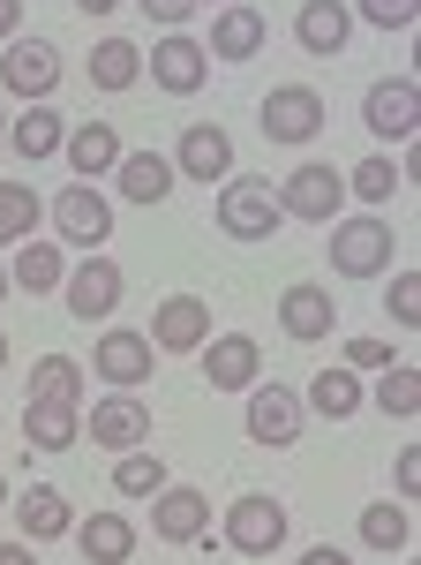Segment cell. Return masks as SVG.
<instances>
[{"instance_id": "cell-20", "label": "cell", "mask_w": 421, "mask_h": 565, "mask_svg": "<svg viewBox=\"0 0 421 565\" xmlns=\"http://www.w3.org/2000/svg\"><path fill=\"white\" fill-rule=\"evenodd\" d=\"M263 39H271V23L256 15V8H241V0H226L218 15H210V61H256L263 53Z\"/></svg>"}, {"instance_id": "cell-43", "label": "cell", "mask_w": 421, "mask_h": 565, "mask_svg": "<svg viewBox=\"0 0 421 565\" xmlns=\"http://www.w3.org/2000/svg\"><path fill=\"white\" fill-rule=\"evenodd\" d=\"M0 565H39V551L31 543H0Z\"/></svg>"}, {"instance_id": "cell-13", "label": "cell", "mask_w": 421, "mask_h": 565, "mask_svg": "<svg viewBox=\"0 0 421 565\" xmlns=\"http://www.w3.org/2000/svg\"><path fill=\"white\" fill-rule=\"evenodd\" d=\"M159 354H196L210 340V302L204 295H166V302L151 309V332H143Z\"/></svg>"}, {"instance_id": "cell-24", "label": "cell", "mask_w": 421, "mask_h": 565, "mask_svg": "<svg viewBox=\"0 0 421 565\" xmlns=\"http://www.w3.org/2000/svg\"><path fill=\"white\" fill-rule=\"evenodd\" d=\"M76 543H84L90 565H128L136 558V521L128 513H90V521H76Z\"/></svg>"}, {"instance_id": "cell-6", "label": "cell", "mask_w": 421, "mask_h": 565, "mask_svg": "<svg viewBox=\"0 0 421 565\" xmlns=\"http://www.w3.org/2000/svg\"><path fill=\"white\" fill-rule=\"evenodd\" d=\"M226 551H241V558H271L279 543H287V505L279 498H263V490H249V498H234L226 505Z\"/></svg>"}, {"instance_id": "cell-10", "label": "cell", "mask_w": 421, "mask_h": 565, "mask_svg": "<svg viewBox=\"0 0 421 565\" xmlns=\"http://www.w3.org/2000/svg\"><path fill=\"white\" fill-rule=\"evenodd\" d=\"M361 121H369V136H377V143H414V129H421V90H414V76H384V84H369Z\"/></svg>"}, {"instance_id": "cell-42", "label": "cell", "mask_w": 421, "mask_h": 565, "mask_svg": "<svg viewBox=\"0 0 421 565\" xmlns=\"http://www.w3.org/2000/svg\"><path fill=\"white\" fill-rule=\"evenodd\" d=\"M15 23H23V0H0V45L15 39Z\"/></svg>"}, {"instance_id": "cell-46", "label": "cell", "mask_w": 421, "mask_h": 565, "mask_svg": "<svg viewBox=\"0 0 421 565\" xmlns=\"http://www.w3.org/2000/svg\"><path fill=\"white\" fill-rule=\"evenodd\" d=\"M0 370H8V332H0Z\"/></svg>"}, {"instance_id": "cell-22", "label": "cell", "mask_w": 421, "mask_h": 565, "mask_svg": "<svg viewBox=\"0 0 421 565\" xmlns=\"http://www.w3.org/2000/svg\"><path fill=\"white\" fill-rule=\"evenodd\" d=\"M361 399H369V385L338 362V370H316V377H309V399H301V407H309V415H324V423H354V415H361Z\"/></svg>"}, {"instance_id": "cell-4", "label": "cell", "mask_w": 421, "mask_h": 565, "mask_svg": "<svg viewBox=\"0 0 421 565\" xmlns=\"http://www.w3.org/2000/svg\"><path fill=\"white\" fill-rule=\"evenodd\" d=\"M84 437L106 445V452H143V445H151V407H143V392H106V399H90Z\"/></svg>"}, {"instance_id": "cell-36", "label": "cell", "mask_w": 421, "mask_h": 565, "mask_svg": "<svg viewBox=\"0 0 421 565\" xmlns=\"http://www.w3.org/2000/svg\"><path fill=\"white\" fill-rule=\"evenodd\" d=\"M354 23H369V31H414L421 23V0H354Z\"/></svg>"}, {"instance_id": "cell-17", "label": "cell", "mask_w": 421, "mask_h": 565, "mask_svg": "<svg viewBox=\"0 0 421 565\" xmlns=\"http://www.w3.org/2000/svg\"><path fill=\"white\" fill-rule=\"evenodd\" d=\"M173 174H188V181H234V136L218 129V121H196V129H181Z\"/></svg>"}, {"instance_id": "cell-45", "label": "cell", "mask_w": 421, "mask_h": 565, "mask_svg": "<svg viewBox=\"0 0 421 565\" xmlns=\"http://www.w3.org/2000/svg\"><path fill=\"white\" fill-rule=\"evenodd\" d=\"M8 295H15V287H8V264H0V302H8Z\"/></svg>"}, {"instance_id": "cell-29", "label": "cell", "mask_w": 421, "mask_h": 565, "mask_svg": "<svg viewBox=\"0 0 421 565\" xmlns=\"http://www.w3.org/2000/svg\"><path fill=\"white\" fill-rule=\"evenodd\" d=\"M90 84L98 90H136L143 84V45L136 39H98L90 45Z\"/></svg>"}, {"instance_id": "cell-41", "label": "cell", "mask_w": 421, "mask_h": 565, "mask_svg": "<svg viewBox=\"0 0 421 565\" xmlns=\"http://www.w3.org/2000/svg\"><path fill=\"white\" fill-rule=\"evenodd\" d=\"M301 565H354V558H346L338 543H316V551H301Z\"/></svg>"}, {"instance_id": "cell-3", "label": "cell", "mask_w": 421, "mask_h": 565, "mask_svg": "<svg viewBox=\"0 0 421 565\" xmlns=\"http://www.w3.org/2000/svg\"><path fill=\"white\" fill-rule=\"evenodd\" d=\"M256 129L271 136V143H316V136H324V90L271 84V90H263V106H256Z\"/></svg>"}, {"instance_id": "cell-40", "label": "cell", "mask_w": 421, "mask_h": 565, "mask_svg": "<svg viewBox=\"0 0 421 565\" xmlns=\"http://www.w3.org/2000/svg\"><path fill=\"white\" fill-rule=\"evenodd\" d=\"M414 490H421V452L407 445V452H399V505H414Z\"/></svg>"}, {"instance_id": "cell-26", "label": "cell", "mask_w": 421, "mask_h": 565, "mask_svg": "<svg viewBox=\"0 0 421 565\" xmlns=\"http://www.w3.org/2000/svg\"><path fill=\"white\" fill-rule=\"evenodd\" d=\"M114 181H121L128 204H166V189H173L181 174H173V159H159V151H121Z\"/></svg>"}, {"instance_id": "cell-21", "label": "cell", "mask_w": 421, "mask_h": 565, "mask_svg": "<svg viewBox=\"0 0 421 565\" xmlns=\"http://www.w3.org/2000/svg\"><path fill=\"white\" fill-rule=\"evenodd\" d=\"M61 279H68V257H61L53 242H39V234L15 242V264H8V287H15V295L39 302V295H61Z\"/></svg>"}, {"instance_id": "cell-19", "label": "cell", "mask_w": 421, "mask_h": 565, "mask_svg": "<svg viewBox=\"0 0 421 565\" xmlns=\"http://www.w3.org/2000/svg\"><path fill=\"white\" fill-rule=\"evenodd\" d=\"M15 527H23L31 551H39V543H61V535H76V505H68L53 482H31V490L15 498Z\"/></svg>"}, {"instance_id": "cell-27", "label": "cell", "mask_w": 421, "mask_h": 565, "mask_svg": "<svg viewBox=\"0 0 421 565\" xmlns=\"http://www.w3.org/2000/svg\"><path fill=\"white\" fill-rule=\"evenodd\" d=\"M61 143H68V121H61L53 106H23V121H8V151H15V159H31V167L53 159Z\"/></svg>"}, {"instance_id": "cell-11", "label": "cell", "mask_w": 421, "mask_h": 565, "mask_svg": "<svg viewBox=\"0 0 421 565\" xmlns=\"http://www.w3.org/2000/svg\"><path fill=\"white\" fill-rule=\"evenodd\" d=\"M346 204V174L338 167H294V174L279 181V212L287 218H309V226H332V212Z\"/></svg>"}, {"instance_id": "cell-34", "label": "cell", "mask_w": 421, "mask_h": 565, "mask_svg": "<svg viewBox=\"0 0 421 565\" xmlns=\"http://www.w3.org/2000/svg\"><path fill=\"white\" fill-rule=\"evenodd\" d=\"M166 460H159V452H151V445H143V452H121V460H114V490H121V498H159V490H166Z\"/></svg>"}, {"instance_id": "cell-28", "label": "cell", "mask_w": 421, "mask_h": 565, "mask_svg": "<svg viewBox=\"0 0 421 565\" xmlns=\"http://www.w3.org/2000/svg\"><path fill=\"white\" fill-rule=\"evenodd\" d=\"M31 407H76V415H84V370H76L68 354L31 362Z\"/></svg>"}, {"instance_id": "cell-33", "label": "cell", "mask_w": 421, "mask_h": 565, "mask_svg": "<svg viewBox=\"0 0 421 565\" xmlns=\"http://www.w3.org/2000/svg\"><path fill=\"white\" fill-rule=\"evenodd\" d=\"M361 543H369V551H407V543H414V513L391 505V498H384V505H361Z\"/></svg>"}, {"instance_id": "cell-48", "label": "cell", "mask_w": 421, "mask_h": 565, "mask_svg": "<svg viewBox=\"0 0 421 565\" xmlns=\"http://www.w3.org/2000/svg\"><path fill=\"white\" fill-rule=\"evenodd\" d=\"M0 505H8V476H0Z\"/></svg>"}, {"instance_id": "cell-7", "label": "cell", "mask_w": 421, "mask_h": 565, "mask_svg": "<svg viewBox=\"0 0 421 565\" xmlns=\"http://www.w3.org/2000/svg\"><path fill=\"white\" fill-rule=\"evenodd\" d=\"M90 370H98V385L136 392V385H151L159 348H151L143 332H128V324H106V332H98V348H90Z\"/></svg>"}, {"instance_id": "cell-14", "label": "cell", "mask_w": 421, "mask_h": 565, "mask_svg": "<svg viewBox=\"0 0 421 565\" xmlns=\"http://www.w3.org/2000/svg\"><path fill=\"white\" fill-rule=\"evenodd\" d=\"M249 437L256 445H301V423H309V407H301V392H287V385H249Z\"/></svg>"}, {"instance_id": "cell-23", "label": "cell", "mask_w": 421, "mask_h": 565, "mask_svg": "<svg viewBox=\"0 0 421 565\" xmlns=\"http://www.w3.org/2000/svg\"><path fill=\"white\" fill-rule=\"evenodd\" d=\"M294 39L309 45V53H346V39H354V8L346 0H309L294 15Z\"/></svg>"}, {"instance_id": "cell-15", "label": "cell", "mask_w": 421, "mask_h": 565, "mask_svg": "<svg viewBox=\"0 0 421 565\" xmlns=\"http://www.w3.org/2000/svg\"><path fill=\"white\" fill-rule=\"evenodd\" d=\"M196 354H204V385L210 392H249L256 377H263V348H256L249 332H210Z\"/></svg>"}, {"instance_id": "cell-1", "label": "cell", "mask_w": 421, "mask_h": 565, "mask_svg": "<svg viewBox=\"0 0 421 565\" xmlns=\"http://www.w3.org/2000/svg\"><path fill=\"white\" fill-rule=\"evenodd\" d=\"M279 226H287V212H279V189L263 174H234L218 189V234L226 242H271Z\"/></svg>"}, {"instance_id": "cell-44", "label": "cell", "mask_w": 421, "mask_h": 565, "mask_svg": "<svg viewBox=\"0 0 421 565\" xmlns=\"http://www.w3.org/2000/svg\"><path fill=\"white\" fill-rule=\"evenodd\" d=\"M76 8H84V15H114L121 0H76Z\"/></svg>"}, {"instance_id": "cell-8", "label": "cell", "mask_w": 421, "mask_h": 565, "mask_svg": "<svg viewBox=\"0 0 421 565\" xmlns=\"http://www.w3.org/2000/svg\"><path fill=\"white\" fill-rule=\"evenodd\" d=\"M53 226H61V242L68 249H106V234H114V204L98 196V181H68L61 196H53Z\"/></svg>"}, {"instance_id": "cell-12", "label": "cell", "mask_w": 421, "mask_h": 565, "mask_svg": "<svg viewBox=\"0 0 421 565\" xmlns=\"http://www.w3.org/2000/svg\"><path fill=\"white\" fill-rule=\"evenodd\" d=\"M151 84L159 90H173V98H196L204 90V76H210V53H204V39H188V31H166V39L151 45Z\"/></svg>"}, {"instance_id": "cell-9", "label": "cell", "mask_w": 421, "mask_h": 565, "mask_svg": "<svg viewBox=\"0 0 421 565\" xmlns=\"http://www.w3.org/2000/svg\"><path fill=\"white\" fill-rule=\"evenodd\" d=\"M121 264L114 257H90V264H68V279H61V302L76 324H106L114 309H121Z\"/></svg>"}, {"instance_id": "cell-39", "label": "cell", "mask_w": 421, "mask_h": 565, "mask_svg": "<svg viewBox=\"0 0 421 565\" xmlns=\"http://www.w3.org/2000/svg\"><path fill=\"white\" fill-rule=\"evenodd\" d=\"M136 8H143L151 23H173V31H181V23L196 15V0H136Z\"/></svg>"}, {"instance_id": "cell-5", "label": "cell", "mask_w": 421, "mask_h": 565, "mask_svg": "<svg viewBox=\"0 0 421 565\" xmlns=\"http://www.w3.org/2000/svg\"><path fill=\"white\" fill-rule=\"evenodd\" d=\"M0 84L15 90L23 106H45L61 90V45L53 39H8L0 45Z\"/></svg>"}, {"instance_id": "cell-16", "label": "cell", "mask_w": 421, "mask_h": 565, "mask_svg": "<svg viewBox=\"0 0 421 565\" xmlns=\"http://www.w3.org/2000/svg\"><path fill=\"white\" fill-rule=\"evenodd\" d=\"M151 535H159V543H204L210 535V498L188 490V482H166V490L151 498Z\"/></svg>"}, {"instance_id": "cell-47", "label": "cell", "mask_w": 421, "mask_h": 565, "mask_svg": "<svg viewBox=\"0 0 421 565\" xmlns=\"http://www.w3.org/2000/svg\"><path fill=\"white\" fill-rule=\"evenodd\" d=\"M0 151H8V114H0Z\"/></svg>"}, {"instance_id": "cell-32", "label": "cell", "mask_w": 421, "mask_h": 565, "mask_svg": "<svg viewBox=\"0 0 421 565\" xmlns=\"http://www.w3.org/2000/svg\"><path fill=\"white\" fill-rule=\"evenodd\" d=\"M369 399H377L384 415L414 423V415H421V370H414V362H391V370H377V385H369Z\"/></svg>"}, {"instance_id": "cell-31", "label": "cell", "mask_w": 421, "mask_h": 565, "mask_svg": "<svg viewBox=\"0 0 421 565\" xmlns=\"http://www.w3.org/2000/svg\"><path fill=\"white\" fill-rule=\"evenodd\" d=\"M39 212H45V196L31 181H0V249L31 242V234H39Z\"/></svg>"}, {"instance_id": "cell-37", "label": "cell", "mask_w": 421, "mask_h": 565, "mask_svg": "<svg viewBox=\"0 0 421 565\" xmlns=\"http://www.w3.org/2000/svg\"><path fill=\"white\" fill-rule=\"evenodd\" d=\"M384 309H391V324H421V271H399Z\"/></svg>"}, {"instance_id": "cell-35", "label": "cell", "mask_w": 421, "mask_h": 565, "mask_svg": "<svg viewBox=\"0 0 421 565\" xmlns=\"http://www.w3.org/2000/svg\"><path fill=\"white\" fill-rule=\"evenodd\" d=\"M399 181H407V174L391 167V151H369V159L346 174V196H361V204H391V196H399Z\"/></svg>"}, {"instance_id": "cell-38", "label": "cell", "mask_w": 421, "mask_h": 565, "mask_svg": "<svg viewBox=\"0 0 421 565\" xmlns=\"http://www.w3.org/2000/svg\"><path fill=\"white\" fill-rule=\"evenodd\" d=\"M346 370L354 377H377V370H391V348L384 340H346Z\"/></svg>"}, {"instance_id": "cell-30", "label": "cell", "mask_w": 421, "mask_h": 565, "mask_svg": "<svg viewBox=\"0 0 421 565\" xmlns=\"http://www.w3.org/2000/svg\"><path fill=\"white\" fill-rule=\"evenodd\" d=\"M23 445L31 452H68V445H84V415L76 407H23Z\"/></svg>"}, {"instance_id": "cell-25", "label": "cell", "mask_w": 421, "mask_h": 565, "mask_svg": "<svg viewBox=\"0 0 421 565\" xmlns=\"http://www.w3.org/2000/svg\"><path fill=\"white\" fill-rule=\"evenodd\" d=\"M68 167H76V181H98L121 167V129H106V121H84V129H68Z\"/></svg>"}, {"instance_id": "cell-18", "label": "cell", "mask_w": 421, "mask_h": 565, "mask_svg": "<svg viewBox=\"0 0 421 565\" xmlns=\"http://www.w3.org/2000/svg\"><path fill=\"white\" fill-rule=\"evenodd\" d=\"M279 324H287V340H332V332H338L332 287H316V279H294V287L279 295Z\"/></svg>"}, {"instance_id": "cell-2", "label": "cell", "mask_w": 421, "mask_h": 565, "mask_svg": "<svg viewBox=\"0 0 421 565\" xmlns=\"http://www.w3.org/2000/svg\"><path fill=\"white\" fill-rule=\"evenodd\" d=\"M391 257H399L391 218L354 212V218H338V226H332V271H338V279H377V271H391Z\"/></svg>"}]
</instances>
